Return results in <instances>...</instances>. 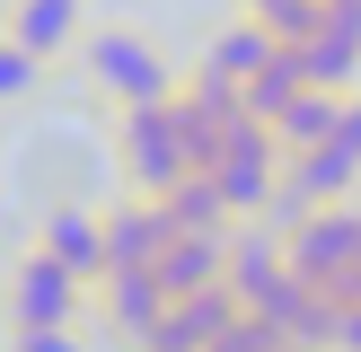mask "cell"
<instances>
[{
  "label": "cell",
  "instance_id": "6da1fadb",
  "mask_svg": "<svg viewBox=\"0 0 361 352\" xmlns=\"http://www.w3.org/2000/svg\"><path fill=\"white\" fill-rule=\"evenodd\" d=\"M71 62H80V80L97 88L115 115H123V106H150V97H176V80H185V70H176L141 27H88Z\"/></svg>",
  "mask_w": 361,
  "mask_h": 352
},
{
  "label": "cell",
  "instance_id": "7a4b0ae2",
  "mask_svg": "<svg viewBox=\"0 0 361 352\" xmlns=\"http://www.w3.org/2000/svg\"><path fill=\"white\" fill-rule=\"evenodd\" d=\"M115 150H123V185H133V194H168L176 176L194 168V158H185V106H176V97L123 106V115H115Z\"/></svg>",
  "mask_w": 361,
  "mask_h": 352
},
{
  "label": "cell",
  "instance_id": "3957f363",
  "mask_svg": "<svg viewBox=\"0 0 361 352\" xmlns=\"http://www.w3.org/2000/svg\"><path fill=\"white\" fill-rule=\"evenodd\" d=\"M282 264H291V273H309L326 299H344V282H353V264H361V194H353V203L300 211V220L282 229Z\"/></svg>",
  "mask_w": 361,
  "mask_h": 352
},
{
  "label": "cell",
  "instance_id": "277c9868",
  "mask_svg": "<svg viewBox=\"0 0 361 352\" xmlns=\"http://www.w3.org/2000/svg\"><path fill=\"white\" fill-rule=\"evenodd\" d=\"M212 185H221L229 220H264V211H274V185H282V141H274V123H256V115L229 123V132H221V158H212Z\"/></svg>",
  "mask_w": 361,
  "mask_h": 352
},
{
  "label": "cell",
  "instance_id": "5b68a950",
  "mask_svg": "<svg viewBox=\"0 0 361 352\" xmlns=\"http://www.w3.org/2000/svg\"><path fill=\"white\" fill-rule=\"evenodd\" d=\"M0 317H9V334H18V326H80V317H88V282L71 273V264H53L44 246H27V256L9 264Z\"/></svg>",
  "mask_w": 361,
  "mask_h": 352
},
{
  "label": "cell",
  "instance_id": "8992f818",
  "mask_svg": "<svg viewBox=\"0 0 361 352\" xmlns=\"http://www.w3.org/2000/svg\"><path fill=\"white\" fill-rule=\"evenodd\" d=\"M0 35H18V44L53 70V62H71V53H80L88 0H9V9H0Z\"/></svg>",
  "mask_w": 361,
  "mask_h": 352
},
{
  "label": "cell",
  "instance_id": "52a82bcc",
  "mask_svg": "<svg viewBox=\"0 0 361 352\" xmlns=\"http://www.w3.org/2000/svg\"><path fill=\"white\" fill-rule=\"evenodd\" d=\"M88 299H97V317H106V334H115V344H141V334H150L159 317H168V282H159V264L106 273Z\"/></svg>",
  "mask_w": 361,
  "mask_h": 352
},
{
  "label": "cell",
  "instance_id": "ba28073f",
  "mask_svg": "<svg viewBox=\"0 0 361 352\" xmlns=\"http://www.w3.org/2000/svg\"><path fill=\"white\" fill-rule=\"evenodd\" d=\"M35 246H44L53 264H71L88 291L106 282V211H88V203H53L44 220H35Z\"/></svg>",
  "mask_w": 361,
  "mask_h": 352
},
{
  "label": "cell",
  "instance_id": "9c48e42d",
  "mask_svg": "<svg viewBox=\"0 0 361 352\" xmlns=\"http://www.w3.org/2000/svg\"><path fill=\"white\" fill-rule=\"evenodd\" d=\"M176 238L168 203L159 194H123L115 211H106V273H133V264H159V246Z\"/></svg>",
  "mask_w": 361,
  "mask_h": 352
},
{
  "label": "cell",
  "instance_id": "30bf717a",
  "mask_svg": "<svg viewBox=\"0 0 361 352\" xmlns=\"http://www.w3.org/2000/svg\"><path fill=\"white\" fill-rule=\"evenodd\" d=\"M256 308H264V317H274V326H282V334H291V344H300V352H335V299H326V291H317V282H309V273H282V282H274V291H264V299H256Z\"/></svg>",
  "mask_w": 361,
  "mask_h": 352
},
{
  "label": "cell",
  "instance_id": "8fae6325",
  "mask_svg": "<svg viewBox=\"0 0 361 352\" xmlns=\"http://www.w3.org/2000/svg\"><path fill=\"white\" fill-rule=\"evenodd\" d=\"M221 256H229V229H176V238L159 246V282H168V299L212 291V282H221Z\"/></svg>",
  "mask_w": 361,
  "mask_h": 352
},
{
  "label": "cell",
  "instance_id": "7c38bea8",
  "mask_svg": "<svg viewBox=\"0 0 361 352\" xmlns=\"http://www.w3.org/2000/svg\"><path fill=\"white\" fill-rule=\"evenodd\" d=\"M274 44H282V35L264 27V18H247V9H238V18H229V27L203 44V70H221V80H238V88H247L264 62H274Z\"/></svg>",
  "mask_w": 361,
  "mask_h": 352
},
{
  "label": "cell",
  "instance_id": "4fadbf2b",
  "mask_svg": "<svg viewBox=\"0 0 361 352\" xmlns=\"http://www.w3.org/2000/svg\"><path fill=\"white\" fill-rule=\"evenodd\" d=\"M344 97H353V88H291V106H282V115H274V141H282V150H309V141H326L335 132V115H344Z\"/></svg>",
  "mask_w": 361,
  "mask_h": 352
},
{
  "label": "cell",
  "instance_id": "5bb4252c",
  "mask_svg": "<svg viewBox=\"0 0 361 352\" xmlns=\"http://www.w3.org/2000/svg\"><path fill=\"white\" fill-rule=\"evenodd\" d=\"M300 70H309L317 88H353V80H361V35H344V27L317 18V27L300 35Z\"/></svg>",
  "mask_w": 361,
  "mask_h": 352
},
{
  "label": "cell",
  "instance_id": "9a60e30c",
  "mask_svg": "<svg viewBox=\"0 0 361 352\" xmlns=\"http://www.w3.org/2000/svg\"><path fill=\"white\" fill-rule=\"evenodd\" d=\"M159 203H168L176 229H229V203H221V185H212V168H185Z\"/></svg>",
  "mask_w": 361,
  "mask_h": 352
},
{
  "label": "cell",
  "instance_id": "2e32d148",
  "mask_svg": "<svg viewBox=\"0 0 361 352\" xmlns=\"http://www.w3.org/2000/svg\"><path fill=\"white\" fill-rule=\"evenodd\" d=\"M291 88H309V70H300V44H274V62L247 80V115H256V123H274L282 106H291Z\"/></svg>",
  "mask_w": 361,
  "mask_h": 352
},
{
  "label": "cell",
  "instance_id": "e0dca14e",
  "mask_svg": "<svg viewBox=\"0 0 361 352\" xmlns=\"http://www.w3.org/2000/svg\"><path fill=\"white\" fill-rule=\"evenodd\" d=\"M35 88H44V62H35L18 35H0V106H27Z\"/></svg>",
  "mask_w": 361,
  "mask_h": 352
},
{
  "label": "cell",
  "instance_id": "ac0fdd59",
  "mask_svg": "<svg viewBox=\"0 0 361 352\" xmlns=\"http://www.w3.org/2000/svg\"><path fill=\"white\" fill-rule=\"evenodd\" d=\"M9 352H80V326H18Z\"/></svg>",
  "mask_w": 361,
  "mask_h": 352
},
{
  "label": "cell",
  "instance_id": "d6986e66",
  "mask_svg": "<svg viewBox=\"0 0 361 352\" xmlns=\"http://www.w3.org/2000/svg\"><path fill=\"white\" fill-rule=\"evenodd\" d=\"M335 352H361V299L335 308Z\"/></svg>",
  "mask_w": 361,
  "mask_h": 352
}]
</instances>
